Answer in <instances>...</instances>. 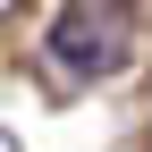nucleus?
I'll use <instances>...</instances> for the list:
<instances>
[{"mask_svg": "<svg viewBox=\"0 0 152 152\" xmlns=\"http://www.w3.org/2000/svg\"><path fill=\"white\" fill-rule=\"evenodd\" d=\"M127 42V9L118 0H68V17L51 26V51H59L68 76H110Z\"/></svg>", "mask_w": 152, "mask_h": 152, "instance_id": "1", "label": "nucleus"}]
</instances>
